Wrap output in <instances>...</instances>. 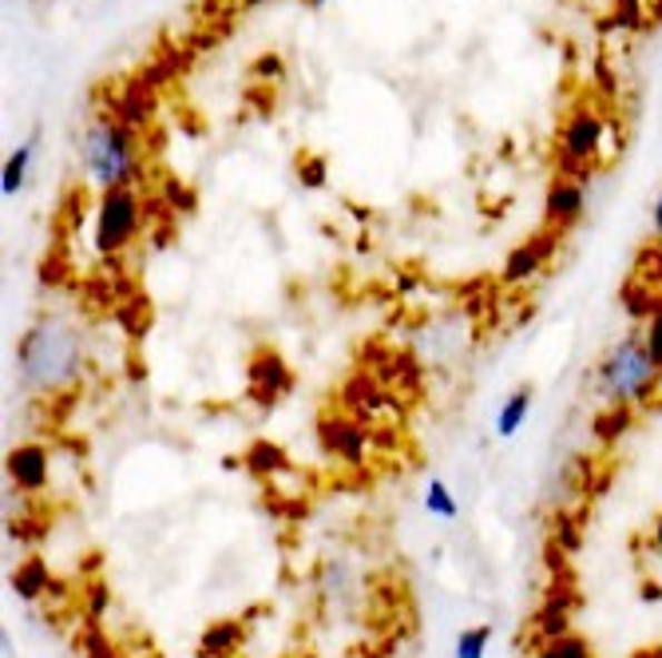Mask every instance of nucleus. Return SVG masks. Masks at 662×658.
Listing matches in <instances>:
<instances>
[{
  "label": "nucleus",
  "instance_id": "1",
  "mask_svg": "<svg viewBox=\"0 0 662 658\" xmlns=\"http://www.w3.org/2000/svg\"><path fill=\"white\" fill-rule=\"evenodd\" d=\"M88 373V342L68 317L40 314L17 342V381L32 397H68Z\"/></svg>",
  "mask_w": 662,
  "mask_h": 658
},
{
  "label": "nucleus",
  "instance_id": "2",
  "mask_svg": "<svg viewBox=\"0 0 662 658\" xmlns=\"http://www.w3.org/2000/svg\"><path fill=\"white\" fill-rule=\"evenodd\" d=\"M80 175L96 195L116 187H136L144 175L139 131L116 116H96L80 136Z\"/></svg>",
  "mask_w": 662,
  "mask_h": 658
},
{
  "label": "nucleus",
  "instance_id": "3",
  "mask_svg": "<svg viewBox=\"0 0 662 658\" xmlns=\"http://www.w3.org/2000/svg\"><path fill=\"white\" fill-rule=\"evenodd\" d=\"M595 385L599 393L615 405L643 409L662 393V365L651 357L643 342V330L619 337L611 350H603V357L595 361Z\"/></svg>",
  "mask_w": 662,
  "mask_h": 658
},
{
  "label": "nucleus",
  "instance_id": "4",
  "mask_svg": "<svg viewBox=\"0 0 662 658\" xmlns=\"http://www.w3.org/2000/svg\"><path fill=\"white\" fill-rule=\"evenodd\" d=\"M144 230V199L136 187H116L96 195L91 215V251L103 258H119Z\"/></svg>",
  "mask_w": 662,
  "mask_h": 658
},
{
  "label": "nucleus",
  "instance_id": "5",
  "mask_svg": "<svg viewBox=\"0 0 662 658\" xmlns=\"http://www.w3.org/2000/svg\"><path fill=\"white\" fill-rule=\"evenodd\" d=\"M603 144H607V119L599 116L595 108H587V104H575L560 127V151L555 155L583 163L595 175L599 159H603Z\"/></svg>",
  "mask_w": 662,
  "mask_h": 658
},
{
  "label": "nucleus",
  "instance_id": "6",
  "mask_svg": "<svg viewBox=\"0 0 662 658\" xmlns=\"http://www.w3.org/2000/svg\"><path fill=\"white\" fill-rule=\"evenodd\" d=\"M337 409L354 413L357 421H365V424H377L382 416L397 413V397H393V389L385 385L373 370H357L342 381V389H337Z\"/></svg>",
  "mask_w": 662,
  "mask_h": 658
},
{
  "label": "nucleus",
  "instance_id": "7",
  "mask_svg": "<svg viewBox=\"0 0 662 658\" xmlns=\"http://www.w3.org/2000/svg\"><path fill=\"white\" fill-rule=\"evenodd\" d=\"M318 436H322V449H326L329 456L345 460V464H365L373 441H377V436H373V424L357 421V416L345 413V409H337V413H322Z\"/></svg>",
  "mask_w": 662,
  "mask_h": 658
},
{
  "label": "nucleus",
  "instance_id": "8",
  "mask_svg": "<svg viewBox=\"0 0 662 658\" xmlns=\"http://www.w3.org/2000/svg\"><path fill=\"white\" fill-rule=\"evenodd\" d=\"M290 385H294L290 365L274 350H258L255 357H250V365H246V397L255 401V405L263 409L278 405V401L290 393Z\"/></svg>",
  "mask_w": 662,
  "mask_h": 658
},
{
  "label": "nucleus",
  "instance_id": "9",
  "mask_svg": "<svg viewBox=\"0 0 662 658\" xmlns=\"http://www.w3.org/2000/svg\"><path fill=\"white\" fill-rule=\"evenodd\" d=\"M4 472H9L12 488H17L20 497H40L52 480V449L40 441H24L9 452L4 460Z\"/></svg>",
  "mask_w": 662,
  "mask_h": 658
},
{
  "label": "nucleus",
  "instance_id": "10",
  "mask_svg": "<svg viewBox=\"0 0 662 658\" xmlns=\"http://www.w3.org/2000/svg\"><path fill=\"white\" fill-rule=\"evenodd\" d=\"M555 246H560V235L555 230H544V235L527 238V243H520L516 251L504 258V286H524V282H532L535 274L544 271L547 262H552Z\"/></svg>",
  "mask_w": 662,
  "mask_h": 658
},
{
  "label": "nucleus",
  "instance_id": "11",
  "mask_svg": "<svg viewBox=\"0 0 662 658\" xmlns=\"http://www.w3.org/2000/svg\"><path fill=\"white\" fill-rule=\"evenodd\" d=\"M583 210H587V190H583V183H575V179H555L552 187H547L544 223L552 226L555 235H563V230H572V226L583 218Z\"/></svg>",
  "mask_w": 662,
  "mask_h": 658
},
{
  "label": "nucleus",
  "instance_id": "12",
  "mask_svg": "<svg viewBox=\"0 0 662 658\" xmlns=\"http://www.w3.org/2000/svg\"><path fill=\"white\" fill-rule=\"evenodd\" d=\"M572 607H575V596L572 591H560V587H552L544 599V607L535 611L532 619V631L540 642H552V639H563V635H572Z\"/></svg>",
  "mask_w": 662,
  "mask_h": 658
},
{
  "label": "nucleus",
  "instance_id": "13",
  "mask_svg": "<svg viewBox=\"0 0 662 658\" xmlns=\"http://www.w3.org/2000/svg\"><path fill=\"white\" fill-rule=\"evenodd\" d=\"M111 116L123 119V124L136 127V131H144V127L155 119V91L147 88L144 80H131L128 88L111 100Z\"/></svg>",
  "mask_w": 662,
  "mask_h": 658
},
{
  "label": "nucleus",
  "instance_id": "14",
  "mask_svg": "<svg viewBox=\"0 0 662 658\" xmlns=\"http://www.w3.org/2000/svg\"><path fill=\"white\" fill-rule=\"evenodd\" d=\"M243 469L250 472L255 480H266V484H274L278 477H286L290 472V456H286V449L274 441H255L250 449L243 452Z\"/></svg>",
  "mask_w": 662,
  "mask_h": 658
},
{
  "label": "nucleus",
  "instance_id": "15",
  "mask_svg": "<svg viewBox=\"0 0 662 658\" xmlns=\"http://www.w3.org/2000/svg\"><path fill=\"white\" fill-rule=\"evenodd\" d=\"M37 147H40V127H32V136L4 159V167H0V195H4V199H17L20 190H24L28 167H32V159H37Z\"/></svg>",
  "mask_w": 662,
  "mask_h": 658
},
{
  "label": "nucleus",
  "instance_id": "16",
  "mask_svg": "<svg viewBox=\"0 0 662 658\" xmlns=\"http://www.w3.org/2000/svg\"><path fill=\"white\" fill-rule=\"evenodd\" d=\"M52 583H56V579L48 576V563L40 556H28L24 563L12 571V591H17V599H24V603H37V599H45L48 591H52Z\"/></svg>",
  "mask_w": 662,
  "mask_h": 658
},
{
  "label": "nucleus",
  "instance_id": "17",
  "mask_svg": "<svg viewBox=\"0 0 662 658\" xmlns=\"http://www.w3.org/2000/svg\"><path fill=\"white\" fill-rule=\"evenodd\" d=\"M532 401H535V389L532 385H516L508 393V401L500 405V413H496V436L500 441H512V436L524 429V421H527V413H532Z\"/></svg>",
  "mask_w": 662,
  "mask_h": 658
},
{
  "label": "nucleus",
  "instance_id": "18",
  "mask_svg": "<svg viewBox=\"0 0 662 658\" xmlns=\"http://www.w3.org/2000/svg\"><path fill=\"white\" fill-rule=\"evenodd\" d=\"M238 647H243V627H238V622H230V619L210 622L207 631H202V639H199V655L202 658H230Z\"/></svg>",
  "mask_w": 662,
  "mask_h": 658
},
{
  "label": "nucleus",
  "instance_id": "19",
  "mask_svg": "<svg viewBox=\"0 0 662 658\" xmlns=\"http://www.w3.org/2000/svg\"><path fill=\"white\" fill-rule=\"evenodd\" d=\"M623 310L631 314V322L635 325H643L646 317H654L662 310V298H659V289L651 286V282L639 274V278H631L623 286Z\"/></svg>",
  "mask_w": 662,
  "mask_h": 658
},
{
  "label": "nucleus",
  "instance_id": "20",
  "mask_svg": "<svg viewBox=\"0 0 662 658\" xmlns=\"http://www.w3.org/2000/svg\"><path fill=\"white\" fill-rule=\"evenodd\" d=\"M425 512L433 515V520H445V523L461 520V500L453 497V488H448L441 477L428 480V488H425Z\"/></svg>",
  "mask_w": 662,
  "mask_h": 658
},
{
  "label": "nucleus",
  "instance_id": "21",
  "mask_svg": "<svg viewBox=\"0 0 662 658\" xmlns=\"http://www.w3.org/2000/svg\"><path fill=\"white\" fill-rule=\"evenodd\" d=\"M631 424H635V409L607 401V409H603V413L595 416V436H599L603 444H615L619 436H623L626 429H631Z\"/></svg>",
  "mask_w": 662,
  "mask_h": 658
},
{
  "label": "nucleus",
  "instance_id": "22",
  "mask_svg": "<svg viewBox=\"0 0 662 658\" xmlns=\"http://www.w3.org/2000/svg\"><path fill=\"white\" fill-rule=\"evenodd\" d=\"M488 642H492V622H476V627H464V631L456 635L453 658H484V655H488Z\"/></svg>",
  "mask_w": 662,
  "mask_h": 658
},
{
  "label": "nucleus",
  "instance_id": "23",
  "mask_svg": "<svg viewBox=\"0 0 662 658\" xmlns=\"http://www.w3.org/2000/svg\"><path fill=\"white\" fill-rule=\"evenodd\" d=\"M532 658H595V655H591L587 639H580V635H563V639L540 642V647L532 650Z\"/></svg>",
  "mask_w": 662,
  "mask_h": 658
},
{
  "label": "nucleus",
  "instance_id": "24",
  "mask_svg": "<svg viewBox=\"0 0 662 658\" xmlns=\"http://www.w3.org/2000/svg\"><path fill=\"white\" fill-rule=\"evenodd\" d=\"M583 532H580V520L575 515H560L552 528V548L555 551H580Z\"/></svg>",
  "mask_w": 662,
  "mask_h": 658
},
{
  "label": "nucleus",
  "instance_id": "25",
  "mask_svg": "<svg viewBox=\"0 0 662 658\" xmlns=\"http://www.w3.org/2000/svg\"><path fill=\"white\" fill-rule=\"evenodd\" d=\"M294 171H298V183H302V187H309V190H322V187H326V179H329L326 159H322V155H302Z\"/></svg>",
  "mask_w": 662,
  "mask_h": 658
},
{
  "label": "nucleus",
  "instance_id": "26",
  "mask_svg": "<svg viewBox=\"0 0 662 658\" xmlns=\"http://www.w3.org/2000/svg\"><path fill=\"white\" fill-rule=\"evenodd\" d=\"M80 658H119V655L100 627H88V631L80 635Z\"/></svg>",
  "mask_w": 662,
  "mask_h": 658
},
{
  "label": "nucleus",
  "instance_id": "27",
  "mask_svg": "<svg viewBox=\"0 0 662 658\" xmlns=\"http://www.w3.org/2000/svg\"><path fill=\"white\" fill-rule=\"evenodd\" d=\"M639 330H643V342H646V350H651V357L662 365V310L654 317H646Z\"/></svg>",
  "mask_w": 662,
  "mask_h": 658
},
{
  "label": "nucleus",
  "instance_id": "28",
  "mask_svg": "<svg viewBox=\"0 0 662 658\" xmlns=\"http://www.w3.org/2000/svg\"><path fill=\"white\" fill-rule=\"evenodd\" d=\"M651 226H654V238L662 243V190H659V199H654V207H651Z\"/></svg>",
  "mask_w": 662,
  "mask_h": 658
},
{
  "label": "nucleus",
  "instance_id": "29",
  "mask_svg": "<svg viewBox=\"0 0 662 658\" xmlns=\"http://www.w3.org/2000/svg\"><path fill=\"white\" fill-rule=\"evenodd\" d=\"M255 72L258 76H263V72H281V60H278V56H266V60L255 63Z\"/></svg>",
  "mask_w": 662,
  "mask_h": 658
},
{
  "label": "nucleus",
  "instance_id": "30",
  "mask_svg": "<svg viewBox=\"0 0 662 658\" xmlns=\"http://www.w3.org/2000/svg\"><path fill=\"white\" fill-rule=\"evenodd\" d=\"M635 658H659V655H651V650H646V655H635Z\"/></svg>",
  "mask_w": 662,
  "mask_h": 658
},
{
  "label": "nucleus",
  "instance_id": "31",
  "mask_svg": "<svg viewBox=\"0 0 662 658\" xmlns=\"http://www.w3.org/2000/svg\"><path fill=\"white\" fill-rule=\"evenodd\" d=\"M659 536H662V523H659Z\"/></svg>",
  "mask_w": 662,
  "mask_h": 658
},
{
  "label": "nucleus",
  "instance_id": "32",
  "mask_svg": "<svg viewBox=\"0 0 662 658\" xmlns=\"http://www.w3.org/2000/svg\"><path fill=\"white\" fill-rule=\"evenodd\" d=\"M385 658H389V655H385Z\"/></svg>",
  "mask_w": 662,
  "mask_h": 658
}]
</instances>
